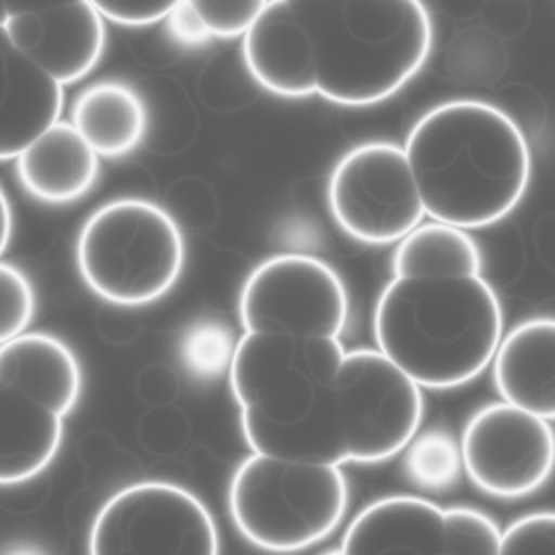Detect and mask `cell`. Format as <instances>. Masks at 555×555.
I'll use <instances>...</instances> for the list:
<instances>
[{"instance_id":"1","label":"cell","mask_w":555,"mask_h":555,"mask_svg":"<svg viewBox=\"0 0 555 555\" xmlns=\"http://www.w3.org/2000/svg\"><path fill=\"white\" fill-rule=\"evenodd\" d=\"M347 286L317 256H280L245 278L228 384L251 453L379 464L418 434L421 388L377 349L347 351Z\"/></svg>"},{"instance_id":"2","label":"cell","mask_w":555,"mask_h":555,"mask_svg":"<svg viewBox=\"0 0 555 555\" xmlns=\"http://www.w3.org/2000/svg\"><path fill=\"white\" fill-rule=\"evenodd\" d=\"M431 48L434 22L418 0H269L241 39L260 89L351 108L397 95Z\"/></svg>"},{"instance_id":"3","label":"cell","mask_w":555,"mask_h":555,"mask_svg":"<svg viewBox=\"0 0 555 555\" xmlns=\"http://www.w3.org/2000/svg\"><path fill=\"white\" fill-rule=\"evenodd\" d=\"M470 232L423 223L395 245L373 308L375 349L421 390L477 379L503 338L501 299Z\"/></svg>"},{"instance_id":"4","label":"cell","mask_w":555,"mask_h":555,"mask_svg":"<svg viewBox=\"0 0 555 555\" xmlns=\"http://www.w3.org/2000/svg\"><path fill=\"white\" fill-rule=\"evenodd\" d=\"M401 147L425 217L464 232L509 217L531 184L533 158L522 128L483 100L431 106Z\"/></svg>"},{"instance_id":"5","label":"cell","mask_w":555,"mask_h":555,"mask_svg":"<svg viewBox=\"0 0 555 555\" xmlns=\"http://www.w3.org/2000/svg\"><path fill=\"white\" fill-rule=\"evenodd\" d=\"M82 392L74 349L54 334L26 332L0 347V483L22 486L54 462L65 418Z\"/></svg>"},{"instance_id":"6","label":"cell","mask_w":555,"mask_h":555,"mask_svg":"<svg viewBox=\"0 0 555 555\" xmlns=\"http://www.w3.org/2000/svg\"><path fill=\"white\" fill-rule=\"evenodd\" d=\"M186 245L156 202L117 197L98 206L76 236V267L100 299L137 308L163 299L180 280Z\"/></svg>"},{"instance_id":"7","label":"cell","mask_w":555,"mask_h":555,"mask_svg":"<svg viewBox=\"0 0 555 555\" xmlns=\"http://www.w3.org/2000/svg\"><path fill=\"white\" fill-rule=\"evenodd\" d=\"M349 507L340 466H317L249 453L228 483L236 531L269 553L306 551L330 538Z\"/></svg>"},{"instance_id":"8","label":"cell","mask_w":555,"mask_h":555,"mask_svg":"<svg viewBox=\"0 0 555 555\" xmlns=\"http://www.w3.org/2000/svg\"><path fill=\"white\" fill-rule=\"evenodd\" d=\"M219 529L189 488L134 481L111 494L91 520L87 555H219Z\"/></svg>"},{"instance_id":"9","label":"cell","mask_w":555,"mask_h":555,"mask_svg":"<svg viewBox=\"0 0 555 555\" xmlns=\"http://www.w3.org/2000/svg\"><path fill=\"white\" fill-rule=\"evenodd\" d=\"M325 199L340 232L362 245H397L425 219L403 147L392 141L347 150L330 171Z\"/></svg>"},{"instance_id":"10","label":"cell","mask_w":555,"mask_h":555,"mask_svg":"<svg viewBox=\"0 0 555 555\" xmlns=\"http://www.w3.org/2000/svg\"><path fill=\"white\" fill-rule=\"evenodd\" d=\"M499 525L475 507H442L416 494H388L347 525L345 555H499Z\"/></svg>"},{"instance_id":"11","label":"cell","mask_w":555,"mask_h":555,"mask_svg":"<svg viewBox=\"0 0 555 555\" xmlns=\"http://www.w3.org/2000/svg\"><path fill=\"white\" fill-rule=\"evenodd\" d=\"M462 470L483 494L525 499L555 475V427L505 401L475 410L460 434Z\"/></svg>"},{"instance_id":"12","label":"cell","mask_w":555,"mask_h":555,"mask_svg":"<svg viewBox=\"0 0 555 555\" xmlns=\"http://www.w3.org/2000/svg\"><path fill=\"white\" fill-rule=\"evenodd\" d=\"M104 17L93 2L4 7L0 43H7L63 87L82 80L106 48Z\"/></svg>"},{"instance_id":"13","label":"cell","mask_w":555,"mask_h":555,"mask_svg":"<svg viewBox=\"0 0 555 555\" xmlns=\"http://www.w3.org/2000/svg\"><path fill=\"white\" fill-rule=\"evenodd\" d=\"M501 401L555 421V317H529L507 330L490 364Z\"/></svg>"},{"instance_id":"14","label":"cell","mask_w":555,"mask_h":555,"mask_svg":"<svg viewBox=\"0 0 555 555\" xmlns=\"http://www.w3.org/2000/svg\"><path fill=\"white\" fill-rule=\"evenodd\" d=\"M0 46V158L15 160L61 121L65 87L7 43Z\"/></svg>"},{"instance_id":"15","label":"cell","mask_w":555,"mask_h":555,"mask_svg":"<svg viewBox=\"0 0 555 555\" xmlns=\"http://www.w3.org/2000/svg\"><path fill=\"white\" fill-rule=\"evenodd\" d=\"M15 176L30 197L52 206L72 204L93 189L100 156L69 119H61L15 158Z\"/></svg>"},{"instance_id":"16","label":"cell","mask_w":555,"mask_h":555,"mask_svg":"<svg viewBox=\"0 0 555 555\" xmlns=\"http://www.w3.org/2000/svg\"><path fill=\"white\" fill-rule=\"evenodd\" d=\"M69 121L100 158H121L141 145L150 117L134 87L98 80L74 98Z\"/></svg>"},{"instance_id":"17","label":"cell","mask_w":555,"mask_h":555,"mask_svg":"<svg viewBox=\"0 0 555 555\" xmlns=\"http://www.w3.org/2000/svg\"><path fill=\"white\" fill-rule=\"evenodd\" d=\"M401 468L405 479L418 490L444 492L453 488L464 473L460 440L444 429L418 431L403 449Z\"/></svg>"},{"instance_id":"18","label":"cell","mask_w":555,"mask_h":555,"mask_svg":"<svg viewBox=\"0 0 555 555\" xmlns=\"http://www.w3.org/2000/svg\"><path fill=\"white\" fill-rule=\"evenodd\" d=\"M236 340L230 330L215 319L193 323L180 340V360L184 369L199 379L228 375Z\"/></svg>"},{"instance_id":"19","label":"cell","mask_w":555,"mask_h":555,"mask_svg":"<svg viewBox=\"0 0 555 555\" xmlns=\"http://www.w3.org/2000/svg\"><path fill=\"white\" fill-rule=\"evenodd\" d=\"M37 308L30 278L13 262L0 264V340L9 343L28 332Z\"/></svg>"},{"instance_id":"20","label":"cell","mask_w":555,"mask_h":555,"mask_svg":"<svg viewBox=\"0 0 555 555\" xmlns=\"http://www.w3.org/2000/svg\"><path fill=\"white\" fill-rule=\"evenodd\" d=\"M195 17L199 20L208 39H236L245 37L260 15L264 0L241 2H206L189 0Z\"/></svg>"},{"instance_id":"21","label":"cell","mask_w":555,"mask_h":555,"mask_svg":"<svg viewBox=\"0 0 555 555\" xmlns=\"http://www.w3.org/2000/svg\"><path fill=\"white\" fill-rule=\"evenodd\" d=\"M499 555H555V509L529 512L501 533Z\"/></svg>"},{"instance_id":"22","label":"cell","mask_w":555,"mask_h":555,"mask_svg":"<svg viewBox=\"0 0 555 555\" xmlns=\"http://www.w3.org/2000/svg\"><path fill=\"white\" fill-rule=\"evenodd\" d=\"M176 2H93L100 15L113 24L121 26H150L158 22H167L173 13Z\"/></svg>"},{"instance_id":"23","label":"cell","mask_w":555,"mask_h":555,"mask_svg":"<svg viewBox=\"0 0 555 555\" xmlns=\"http://www.w3.org/2000/svg\"><path fill=\"white\" fill-rule=\"evenodd\" d=\"M2 251L9 247V241H11V230H13V215H11V202H9V195L7 191H2Z\"/></svg>"},{"instance_id":"24","label":"cell","mask_w":555,"mask_h":555,"mask_svg":"<svg viewBox=\"0 0 555 555\" xmlns=\"http://www.w3.org/2000/svg\"><path fill=\"white\" fill-rule=\"evenodd\" d=\"M4 555H39V553L30 551V548H20V546H15V548H9Z\"/></svg>"},{"instance_id":"25","label":"cell","mask_w":555,"mask_h":555,"mask_svg":"<svg viewBox=\"0 0 555 555\" xmlns=\"http://www.w3.org/2000/svg\"><path fill=\"white\" fill-rule=\"evenodd\" d=\"M321 555H345V553H343L340 546H338V548H330V551H325V553H321Z\"/></svg>"}]
</instances>
